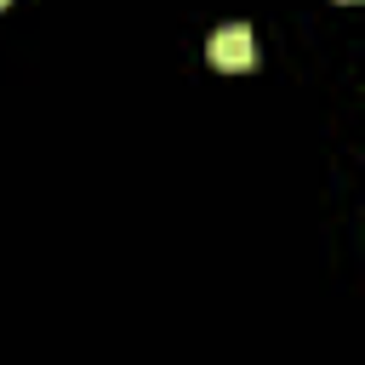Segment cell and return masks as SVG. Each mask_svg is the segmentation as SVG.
Wrapping results in <instances>:
<instances>
[{
  "label": "cell",
  "mask_w": 365,
  "mask_h": 365,
  "mask_svg": "<svg viewBox=\"0 0 365 365\" xmlns=\"http://www.w3.org/2000/svg\"><path fill=\"white\" fill-rule=\"evenodd\" d=\"M205 57H211L217 68H251V63H257L251 29H245V23H228V29H217V34H211V46H205Z\"/></svg>",
  "instance_id": "cell-1"
},
{
  "label": "cell",
  "mask_w": 365,
  "mask_h": 365,
  "mask_svg": "<svg viewBox=\"0 0 365 365\" xmlns=\"http://www.w3.org/2000/svg\"><path fill=\"white\" fill-rule=\"evenodd\" d=\"M6 6H11V0H0V11H6Z\"/></svg>",
  "instance_id": "cell-2"
}]
</instances>
